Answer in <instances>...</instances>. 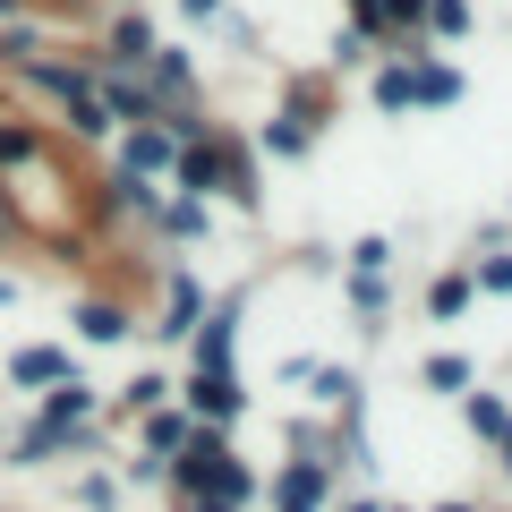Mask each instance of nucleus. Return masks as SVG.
Masks as SVG:
<instances>
[{
    "instance_id": "nucleus-30",
    "label": "nucleus",
    "mask_w": 512,
    "mask_h": 512,
    "mask_svg": "<svg viewBox=\"0 0 512 512\" xmlns=\"http://www.w3.org/2000/svg\"><path fill=\"white\" fill-rule=\"evenodd\" d=\"M197 512H239V504H222V495H197Z\"/></svg>"
},
{
    "instance_id": "nucleus-28",
    "label": "nucleus",
    "mask_w": 512,
    "mask_h": 512,
    "mask_svg": "<svg viewBox=\"0 0 512 512\" xmlns=\"http://www.w3.org/2000/svg\"><path fill=\"white\" fill-rule=\"evenodd\" d=\"M180 9H188L197 26H214V18H222V0H180Z\"/></svg>"
},
{
    "instance_id": "nucleus-29",
    "label": "nucleus",
    "mask_w": 512,
    "mask_h": 512,
    "mask_svg": "<svg viewBox=\"0 0 512 512\" xmlns=\"http://www.w3.org/2000/svg\"><path fill=\"white\" fill-rule=\"evenodd\" d=\"M9 222H18V197H9V188H0V239H9Z\"/></svg>"
},
{
    "instance_id": "nucleus-11",
    "label": "nucleus",
    "mask_w": 512,
    "mask_h": 512,
    "mask_svg": "<svg viewBox=\"0 0 512 512\" xmlns=\"http://www.w3.org/2000/svg\"><path fill=\"white\" fill-rule=\"evenodd\" d=\"M35 154H43V137L26 120H0V171H35Z\"/></svg>"
},
{
    "instance_id": "nucleus-21",
    "label": "nucleus",
    "mask_w": 512,
    "mask_h": 512,
    "mask_svg": "<svg viewBox=\"0 0 512 512\" xmlns=\"http://www.w3.org/2000/svg\"><path fill=\"white\" fill-rule=\"evenodd\" d=\"M427 384H436V393H461V384H470V359H453V350H436V359H427Z\"/></svg>"
},
{
    "instance_id": "nucleus-17",
    "label": "nucleus",
    "mask_w": 512,
    "mask_h": 512,
    "mask_svg": "<svg viewBox=\"0 0 512 512\" xmlns=\"http://www.w3.org/2000/svg\"><path fill=\"white\" fill-rule=\"evenodd\" d=\"M163 231H171V239H205V197H180V205H163Z\"/></svg>"
},
{
    "instance_id": "nucleus-15",
    "label": "nucleus",
    "mask_w": 512,
    "mask_h": 512,
    "mask_svg": "<svg viewBox=\"0 0 512 512\" xmlns=\"http://www.w3.org/2000/svg\"><path fill=\"white\" fill-rule=\"evenodd\" d=\"M0 60H9V69H26V60H43V26H0Z\"/></svg>"
},
{
    "instance_id": "nucleus-27",
    "label": "nucleus",
    "mask_w": 512,
    "mask_h": 512,
    "mask_svg": "<svg viewBox=\"0 0 512 512\" xmlns=\"http://www.w3.org/2000/svg\"><path fill=\"white\" fill-rule=\"evenodd\" d=\"M350 26H359V35L376 43V0H350Z\"/></svg>"
},
{
    "instance_id": "nucleus-12",
    "label": "nucleus",
    "mask_w": 512,
    "mask_h": 512,
    "mask_svg": "<svg viewBox=\"0 0 512 512\" xmlns=\"http://www.w3.org/2000/svg\"><path fill=\"white\" fill-rule=\"evenodd\" d=\"M77 333H86V342H120V333H128V316L111 308V299H86V308H77Z\"/></svg>"
},
{
    "instance_id": "nucleus-31",
    "label": "nucleus",
    "mask_w": 512,
    "mask_h": 512,
    "mask_svg": "<svg viewBox=\"0 0 512 512\" xmlns=\"http://www.w3.org/2000/svg\"><path fill=\"white\" fill-rule=\"evenodd\" d=\"M9 18H18V0H0V26H9Z\"/></svg>"
},
{
    "instance_id": "nucleus-19",
    "label": "nucleus",
    "mask_w": 512,
    "mask_h": 512,
    "mask_svg": "<svg viewBox=\"0 0 512 512\" xmlns=\"http://www.w3.org/2000/svg\"><path fill=\"white\" fill-rule=\"evenodd\" d=\"M427 308H436V316H461V308H470V274H436Z\"/></svg>"
},
{
    "instance_id": "nucleus-16",
    "label": "nucleus",
    "mask_w": 512,
    "mask_h": 512,
    "mask_svg": "<svg viewBox=\"0 0 512 512\" xmlns=\"http://www.w3.org/2000/svg\"><path fill=\"white\" fill-rule=\"evenodd\" d=\"M146 444H154V461L180 453V444H188V419H180V410H146Z\"/></svg>"
},
{
    "instance_id": "nucleus-32",
    "label": "nucleus",
    "mask_w": 512,
    "mask_h": 512,
    "mask_svg": "<svg viewBox=\"0 0 512 512\" xmlns=\"http://www.w3.org/2000/svg\"><path fill=\"white\" fill-rule=\"evenodd\" d=\"M350 512H376V504H350Z\"/></svg>"
},
{
    "instance_id": "nucleus-22",
    "label": "nucleus",
    "mask_w": 512,
    "mask_h": 512,
    "mask_svg": "<svg viewBox=\"0 0 512 512\" xmlns=\"http://www.w3.org/2000/svg\"><path fill=\"white\" fill-rule=\"evenodd\" d=\"M384 265H393V248H384V239H359V248H350V274H384Z\"/></svg>"
},
{
    "instance_id": "nucleus-6",
    "label": "nucleus",
    "mask_w": 512,
    "mask_h": 512,
    "mask_svg": "<svg viewBox=\"0 0 512 512\" xmlns=\"http://www.w3.org/2000/svg\"><path fill=\"white\" fill-rule=\"evenodd\" d=\"M43 419H60V427H86V419H94V384L77 376V367H69L60 384H43Z\"/></svg>"
},
{
    "instance_id": "nucleus-2",
    "label": "nucleus",
    "mask_w": 512,
    "mask_h": 512,
    "mask_svg": "<svg viewBox=\"0 0 512 512\" xmlns=\"http://www.w3.org/2000/svg\"><path fill=\"white\" fill-rule=\"evenodd\" d=\"M402 69H410V111H453L461 103V69H453V60H436L427 43H410Z\"/></svg>"
},
{
    "instance_id": "nucleus-23",
    "label": "nucleus",
    "mask_w": 512,
    "mask_h": 512,
    "mask_svg": "<svg viewBox=\"0 0 512 512\" xmlns=\"http://www.w3.org/2000/svg\"><path fill=\"white\" fill-rule=\"evenodd\" d=\"M470 291H512V256H487V265L470 274Z\"/></svg>"
},
{
    "instance_id": "nucleus-33",
    "label": "nucleus",
    "mask_w": 512,
    "mask_h": 512,
    "mask_svg": "<svg viewBox=\"0 0 512 512\" xmlns=\"http://www.w3.org/2000/svg\"><path fill=\"white\" fill-rule=\"evenodd\" d=\"M444 512H470V504H444Z\"/></svg>"
},
{
    "instance_id": "nucleus-24",
    "label": "nucleus",
    "mask_w": 512,
    "mask_h": 512,
    "mask_svg": "<svg viewBox=\"0 0 512 512\" xmlns=\"http://www.w3.org/2000/svg\"><path fill=\"white\" fill-rule=\"evenodd\" d=\"M163 393H171L163 376H137V384H128V410H163Z\"/></svg>"
},
{
    "instance_id": "nucleus-9",
    "label": "nucleus",
    "mask_w": 512,
    "mask_h": 512,
    "mask_svg": "<svg viewBox=\"0 0 512 512\" xmlns=\"http://www.w3.org/2000/svg\"><path fill=\"white\" fill-rule=\"evenodd\" d=\"M197 316H205V291H197V282H171V308H163V325H154V333H163V342H180V333H197Z\"/></svg>"
},
{
    "instance_id": "nucleus-25",
    "label": "nucleus",
    "mask_w": 512,
    "mask_h": 512,
    "mask_svg": "<svg viewBox=\"0 0 512 512\" xmlns=\"http://www.w3.org/2000/svg\"><path fill=\"white\" fill-rule=\"evenodd\" d=\"M359 60H367V35H359V26H350V35H333V69H359Z\"/></svg>"
},
{
    "instance_id": "nucleus-10",
    "label": "nucleus",
    "mask_w": 512,
    "mask_h": 512,
    "mask_svg": "<svg viewBox=\"0 0 512 512\" xmlns=\"http://www.w3.org/2000/svg\"><path fill=\"white\" fill-rule=\"evenodd\" d=\"M9 376H18V384H60V376H69V350L35 342V350H18V359H9Z\"/></svg>"
},
{
    "instance_id": "nucleus-20",
    "label": "nucleus",
    "mask_w": 512,
    "mask_h": 512,
    "mask_svg": "<svg viewBox=\"0 0 512 512\" xmlns=\"http://www.w3.org/2000/svg\"><path fill=\"white\" fill-rule=\"evenodd\" d=\"M316 402H333V410H359V376H342V367H325V376H316Z\"/></svg>"
},
{
    "instance_id": "nucleus-4",
    "label": "nucleus",
    "mask_w": 512,
    "mask_h": 512,
    "mask_svg": "<svg viewBox=\"0 0 512 512\" xmlns=\"http://www.w3.org/2000/svg\"><path fill=\"white\" fill-rule=\"evenodd\" d=\"M146 52H154V18H146V9L111 18V52H103V69H146Z\"/></svg>"
},
{
    "instance_id": "nucleus-5",
    "label": "nucleus",
    "mask_w": 512,
    "mask_h": 512,
    "mask_svg": "<svg viewBox=\"0 0 512 512\" xmlns=\"http://www.w3.org/2000/svg\"><path fill=\"white\" fill-rule=\"evenodd\" d=\"M188 410H197V419H239V376H231V367H222V376H205V367H197V376H188Z\"/></svg>"
},
{
    "instance_id": "nucleus-14",
    "label": "nucleus",
    "mask_w": 512,
    "mask_h": 512,
    "mask_svg": "<svg viewBox=\"0 0 512 512\" xmlns=\"http://www.w3.org/2000/svg\"><path fill=\"white\" fill-rule=\"evenodd\" d=\"M427 35L461 43V35H470V0H427Z\"/></svg>"
},
{
    "instance_id": "nucleus-18",
    "label": "nucleus",
    "mask_w": 512,
    "mask_h": 512,
    "mask_svg": "<svg viewBox=\"0 0 512 512\" xmlns=\"http://www.w3.org/2000/svg\"><path fill=\"white\" fill-rule=\"evenodd\" d=\"M376 111H410V69H402V60L376 69Z\"/></svg>"
},
{
    "instance_id": "nucleus-3",
    "label": "nucleus",
    "mask_w": 512,
    "mask_h": 512,
    "mask_svg": "<svg viewBox=\"0 0 512 512\" xmlns=\"http://www.w3.org/2000/svg\"><path fill=\"white\" fill-rule=\"evenodd\" d=\"M171 154H180V137H171L163 120H137V128H128V146H120V171L146 180V171H171Z\"/></svg>"
},
{
    "instance_id": "nucleus-26",
    "label": "nucleus",
    "mask_w": 512,
    "mask_h": 512,
    "mask_svg": "<svg viewBox=\"0 0 512 512\" xmlns=\"http://www.w3.org/2000/svg\"><path fill=\"white\" fill-rule=\"evenodd\" d=\"M350 299L359 308H384V274H350Z\"/></svg>"
},
{
    "instance_id": "nucleus-8",
    "label": "nucleus",
    "mask_w": 512,
    "mask_h": 512,
    "mask_svg": "<svg viewBox=\"0 0 512 512\" xmlns=\"http://www.w3.org/2000/svg\"><path fill=\"white\" fill-rule=\"evenodd\" d=\"M197 367H205V376H222V367H231V308L197 316Z\"/></svg>"
},
{
    "instance_id": "nucleus-13",
    "label": "nucleus",
    "mask_w": 512,
    "mask_h": 512,
    "mask_svg": "<svg viewBox=\"0 0 512 512\" xmlns=\"http://www.w3.org/2000/svg\"><path fill=\"white\" fill-rule=\"evenodd\" d=\"M316 495H325V470H282V512H316Z\"/></svg>"
},
{
    "instance_id": "nucleus-1",
    "label": "nucleus",
    "mask_w": 512,
    "mask_h": 512,
    "mask_svg": "<svg viewBox=\"0 0 512 512\" xmlns=\"http://www.w3.org/2000/svg\"><path fill=\"white\" fill-rule=\"evenodd\" d=\"M26 86L52 94V103L69 111L77 137H103V128H111V111H103V94H94V69H86V60H26Z\"/></svg>"
},
{
    "instance_id": "nucleus-7",
    "label": "nucleus",
    "mask_w": 512,
    "mask_h": 512,
    "mask_svg": "<svg viewBox=\"0 0 512 512\" xmlns=\"http://www.w3.org/2000/svg\"><path fill=\"white\" fill-rule=\"evenodd\" d=\"M308 146H316V120H308V111H291V103H282L274 120H265V154H308Z\"/></svg>"
}]
</instances>
